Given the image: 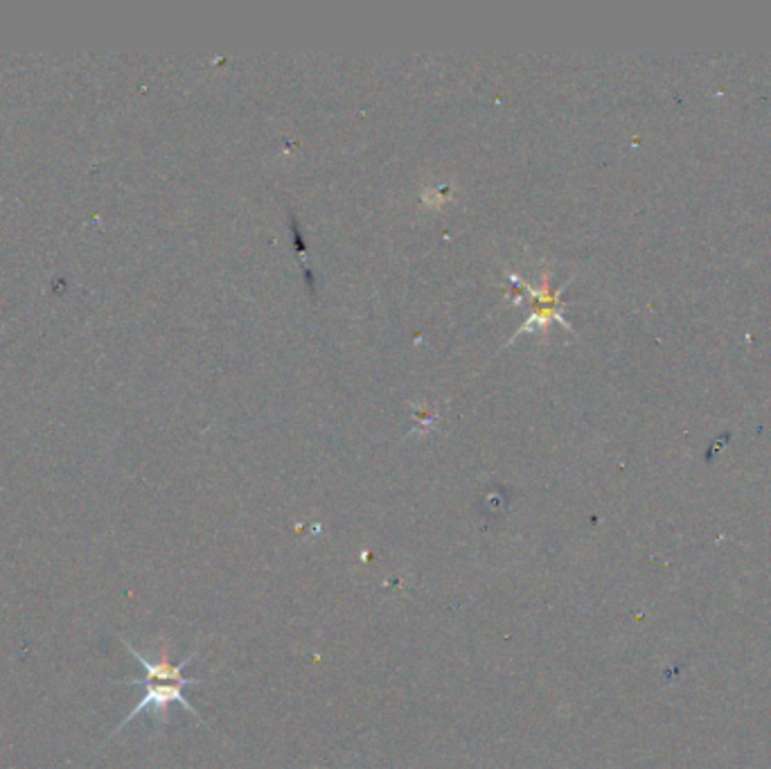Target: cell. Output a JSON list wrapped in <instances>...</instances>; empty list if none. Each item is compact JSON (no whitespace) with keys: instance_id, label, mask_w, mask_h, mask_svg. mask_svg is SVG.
<instances>
[{"instance_id":"obj_1","label":"cell","mask_w":771,"mask_h":769,"mask_svg":"<svg viewBox=\"0 0 771 769\" xmlns=\"http://www.w3.org/2000/svg\"><path fill=\"white\" fill-rule=\"evenodd\" d=\"M122 645H125V648L129 650L131 654H134V659H138V663L144 668V672H147V675H144L143 679L117 681V684H125V686H140V688H144V693H143V697H140L138 704L134 706V711H131V713L126 715V718L122 720L120 724H117L116 731H113V736H116V733H120L129 722H134L138 715H143V711H152V715L156 718V722L165 724L169 720V706L172 704H181L183 709L187 711V713H192L196 720H199V722L205 724V720L201 718L199 713H196L195 706H192L190 702H187L186 695H183V688H186V686L201 684L199 679H190V677L183 675V668L190 666L192 659L196 657V650L195 652L187 654V657L183 659L181 663H174L172 659H169V648H168V641L165 639H160V650H159V657L156 659L144 657V654L138 652V650H135L126 639H122Z\"/></svg>"}]
</instances>
